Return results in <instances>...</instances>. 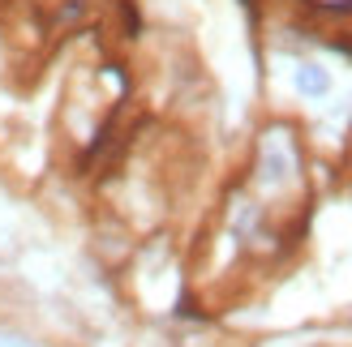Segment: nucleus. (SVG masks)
<instances>
[{
  "mask_svg": "<svg viewBox=\"0 0 352 347\" xmlns=\"http://www.w3.org/2000/svg\"><path fill=\"white\" fill-rule=\"evenodd\" d=\"M0 347H34V343L22 339V335H0Z\"/></svg>",
  "mask_w": 352,
  "mask_h": 347,
  "instance_id": "3",
  "label": "nucleus"
},
{
  "mask_svg": "<svg viewBox=\"0 0 352 347\" xmlns=\"http://www.w3.org/2000/svg\"><path fill=\"white\" fill-rule=\"evenodd\" d=\"M296 171H301V159H296V142L288 137V129H271L258 146V180L267 189L288 184Z\"/></svg>",
  "mask_w": 352,
  "mask_h": 347,
  "instance_id": "1",
  "label": "nucleus"
},
{
  "mask_svg": "<svg viewBox=\"0 0 352 347\" xmlns=\"http://www.w3.org/2000/svg\"><path fill=\"white\" fill-rule=\"evenodd\" d=\"M296 91H301L305 99H322L327 91H331V73L322 64H314V60H305L301 69H296Z\"/></svg>",
  "mask_w": 352,
  "mask_h": 347,
  "instance_id": "2",
  "label": "nucleus"
}]
</instances>
